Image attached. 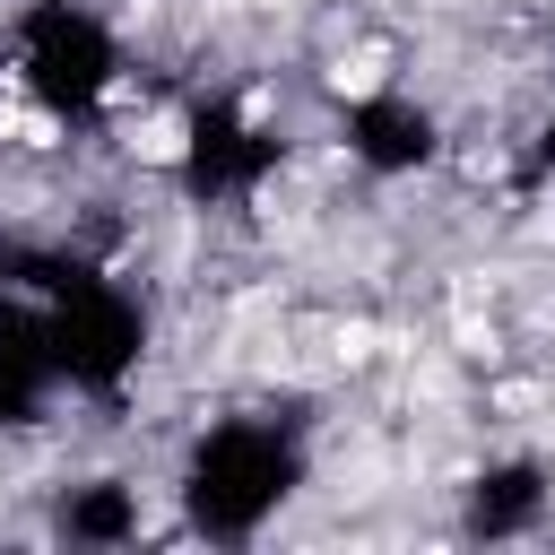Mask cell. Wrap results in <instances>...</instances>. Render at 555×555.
Segmentation results:
<instances>
[{"label": "cell", "instance_id": "obj_2", "mask_svg": "<svg viewBox=\"0 0 555 555\" xmlns=\"http://www.w3.org/2000/svg\"><path fill=\"white\" fill-rule=\"evenodd\" d=\"M130 147H139L147 165H173V156H182V121H173V113H156V121H139V130H130Z\"/></svg>", "mask_w": 555, "mask_h": 555}, {"label": "cell", "instance_id": "obj_1", "mask_svg": "<svg viewBox=\"0 0 555 555\" xmlns=\"http://www.w3.org/2000/svg\"><path fill=\"white\" fill-rule=\"evenodd\" d=\"M382 78H390V52H382V43H364V52H338V61H330V87H338V95H373Z\"/></svg>", "mask_w": 555, "mask_h": 555}]
</instances>
